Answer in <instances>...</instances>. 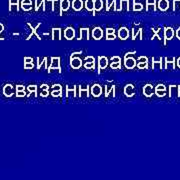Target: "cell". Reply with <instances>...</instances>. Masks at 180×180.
I'll use <instances>...</instances> for the list:
<instances>
[{
  "mask_svg": "<svg viewBox=\"0 0 180 180\" xmlns=\"http://www.w3.org/2000/svg\"><path fill=\"white\" fill-rule=\"evenodd\" d=\"M136 53V51H132V52H127L124 56V65L127 69H133L136 67V60L135 58L131 57L130 55H133Z\"/></svg>",
  "mask_w": 180,
  "mask_h": 180,
  "instance_id": "obj_1",
  "label": "cell"
},
{
  "mask_svg": "<svg viewBox=\"0 0 180 180\" xmlns=\"http://www.w3.org/2000/svg\"><path fill=\"white\" fill-rule=\"evenodd\" d=\"M70 65L73 69H79V68L82 66V59L80 57L71 56L70 55Z\"/></svg>",
  "mask_w": 180,
  "mask_h": 180,
  "instance_id": "obj_2",
  "label": "cell"
},
{
  "mask_svg": "<svg viewBox=\"0 0 180 180\" xmlns=\"http://www.w3.org/2000/svg\"><path fill=\"white\" fill-rule=\"evenodd\" d=\"M51 69H58L59 72H61V66H60V57H52L51 58L50 66L48 67V71Z\"/></svg>",
  "mask_w": 180,
  "mask_h": 180,
  "instance_id": "obj_3",
  "label": "cell"
},
{
  "mask_svg": "<svg viewBox=\"0 0 180 180\" xmlns=\"http://www.w3.org/2000/svg\"><path fill=\"white\" fill-rule=\"evenodd\" d=\"M173 36H174V30L171 28V27H168V28H165V29H164L163 44L166 45V41H167V40H171Z\"/></svg>",
  "mask_w": 180,
  "mask_h": 180,
  "instance_id": "obj_4",
  "label": "cell"
},
{
  "mask_svg": "<svg viewBox=\"0 0 180 180\" xmlns=\"http://www.w3.org/2000/svg\"><path fill=\"white\" fill-rule=\"evenodd\" d=\"M107 65H108V59H107V57L98 56V70H97L98 74H100V70L106 68Z\"/></svg>",
  "mask_w": 180,
  "mask_h": 180,
  "instance_id": "obj_5",
  "label": "cell"
},
{
  "mask_svg": "<svg viewBox=\"0 0 180 180\" xmlns=\"http://www.w3.org/2000/svg\"><path fill=\"white\" fill-rule=\"evenodd\" d=\"M84 67L86 69H94L95 68V59L92 56H87L85 58Z\"/></svg>",
  "mask_w": 180,
  "mask_h": 180,
  "instance_id": "obj_6",
  "label": "cell"
},
{
  "mask_svg": "<svg viewBox=\"0 0 180 180\" xmlns=\"http://www.w3.org/2000/svg\"><path fill=\"white\" fill-rule=\"evenodd\" d=\"M102 93V88L99 84H94L91 87V94L94 97H99Z\"/></svg>",
  "mask_w": 180,
  "mask_h": 180,
  "instance_id": "obj_7",
  "label": "cell"
},
{
  "mask_svg": "<svg viewBox=\"0 0 180 180\" xmlns=\"http://www.w3.org/2000/svg\"><path fill=\"white\" fill-rule=\"evenodd\" d=\"M124 94L127 97H132L135 94V89L134 86L132 84H127L124 88Z\"/></svg>",
  "mask_w": 180,
  "mask_h": 180,
  "instance_id": "obj_8",
  "label": "cell"
},
{
  "mask_svg": "<svg viewBox=\"0 0 180 180\" xmlns=\"http://www.w3.org/2000/svg\"><path fill=\"white\" fill-rule=\"evenodd\" d=\"M64 36L67 40H72L75 37V31L72 27H67L64 31Z\"/></svg>",
  "mask_w": 180,
  "mask_h": 180,
  "instance_id": "obj_9",
  "label": "cell"
},
{
  "mask_svg": "<svg viewBox=\"0 0 180 180\" xmlns=\"http://www.w3.org/2000/svg\"><path fill=\"white\" fill-rule=\"evenodd\" d=\"M154 93V88L151 84H146L143 87V94L146 96V97H150L153 95Z\"/></svg>",
  "mask_w": 180,
  "mask_h": 180,
  "instance_id": "obj_10",
  "label": "cell"
},
{
  "mask_svg": "<svg viewBox=\"0 0 180 180\" xmlns=\"http://www.w3.org/2000/svg\"><path fill=\"white\" fill-rule=\"evenodd\" d=\"M104 88H105V96H106V97H108L111 93H112L113 97H115V85L114 84H110V85L107 84V85L104 86Z\"/></svg>",
  "mask_w": 180,
  "mask_h": 180,
  "instance_id": "obj_11",
  "label": "cell"
},
{
  "mask_svg": "<svg viewBox=\"0 0 180 180\" xmlns=\"http://www.w3.org/2000/svg\"><path fill=\"white\" fill-rule=\"evenodd\" d=\"M118 36L121 40H126L128 38V36H129V31H128V29L125 28V27L120 28L118 30Z\"/></svg>",
  "mask_w": 180,
  "mask_h": 180,
  "instance_id": "obj_12",
  "label": "cell"
},
{
  "mask_svg": "<svg viewBox=\"0 0 180 180\" xmlns=\"http://www.w3.org/2000/svg\"><path fill=\"white\" fill-rule=\"evenodd\" d=\"M152 69L162 70V58H160L159 60H155V58L152 57Z\"/></svg>",
  "mask_w": 180,
  "mask_h": 180,
  "instance_id": "obj_13",
  "label": "cell"
},
{
  "mask_svg": "<svg viewBox=\"0 0 180 180\" xmlns=\"http://www.w3.org/2000/svg\"><path fill=\"white\" fill-rule=\"evenodd\" d=\"M92 36L95 40H100L103 36V32H102V29L100 27H95L92 31Z\"/></svg>",
  "mask_w": 180,
  "mask_h": 180,
  "instance_id": "obj_14",
  "label": "cell"
},
{
  "mask_svg": "<svg viewBox=\"0 0 180 180\" xmlns=\"http://www.w3.org/2000/svg\"><path fill=\"white\" fill-rule=\"evenodd\" d=\"M89 39V29L88 28H81L80 29V35H79L78 40L81 39Z\"/></svg>",
  "mask_w": 180,
  "mask_h": 180,
  "instance_id": "obj_15",
  "label": "cell"
},
{
  "mask_svg": "<svg viewBox=\"0 0 180 180\" xmlns=\"http://www.w3.org/2000/svg\"><path fill=\"white\" fill-rule=\"evenodd\" d=\"M169 96L170 97L178 96V86H176V85H170L169 86Z\"/></svg>",
  "mask_w": 180,
  "mask_h": 180,
  "instance_id": "obj_16",
  "label": "cell"
},
{
  "mask_svg": "<svg viewBox=\"0 0 180 180\" xmlns=\"http://www.w3.org/2000/svg\"><path fill=\"white\" fill-rule=\"evenodd\" d=\"M70 92H72L74 97H77V92H76V86L75 85L74 86H69V85L66 86V94H65L66 97L70 95Z\"/></svg>",
  "mask_w": 180,
  "mask_h": 180,
  "instance_id": "obj_17",
  "label": "cell"
},
{
  "mask_svg": "<svg viewBox=\"0 0 180 180\" xmlns=\"http://www.w3.org/2000/svg\"><path fill=\"white\" fill-rule=\"evenodd\" d=\"M52 39H61V29L53 28L52 29Z\"/></svg>",
  "mask_w": 180,
  "mask_h": 180,
  "instance_id": "obj_18",
  "label": "cell"
},
{
  "mask_svg": "<svg viewBox=\"0 0 180 180\" xmlns=\"http://www.w3.org/2000/svg\"><path fill=\"white\" fill-rule=\"evenodd\" d=\"M169 67H171L173 70L176 67V63H175V57H172L171 60H169L168 58H166V68L165 69H168Z\"/></svg>",
  "mask_w": 180,
  "mask_h": 180,
  "instance_id": "obj_19",
  "label": "cell"
},
{
  "mask_svg": "<svg viewBox=\"0 0 180 180\" xmlns=\"http://www.w3.org/2000/svg\"><path fill=\"white\" fill-rule=\"evenodd\" d=\"M137 36H139V39L140 40L143 39V38H142V29H138L137 31H136L135 29H132V39L135 40Z\"/></svg>",
  "mask_w": 180,
  "mask_h": 180,
  "instance_id": "obj_20",
  "label": "cell"
},
{
  "mask_svg": "<svg viewBox=\"0 0 180 180\" xmlns=\"http://www.w3.org/2000/svg\"><path fill=\"white\" fill-rule=\"evenodd\" d=\"M89 86H88V85H87V86H86V87H84V88H83V87H79V97H81V94H82V93H86V96H87V97H88V96H89Z\"/></svg>",
  "mask_w": 180,
  "mask_h": 180,
  "instance_id": "obj_21",
  "label": "cell"
},
{
  "mask_svg": "<svg viewBox=\"0 0 180 180\" xmlns=\"http://www.w3.org/2000/svg\"><path fill=\"white\" fill-rule=\"evenodd\" d=\"M153 32H154V35L151 37V40L155 39L156 37H157L159 40L162 39V38H161V35H160V29H153Z\"/></svg>",
  "mask_w": 180,
  "mask_h": 180,
  "instance_id": "obj_22",
  "label": "cell"
},
{
  "mask_svg": "<svg viewBox=\"0 0 180 180\" xmlns=\"http://www.w3.org/2000/svg\"><path fill=\"white\" fill-rule=\"evenodd\" d=\"M136 67L139 69H148V62H140L136 63Z\"/></svg>",
  "mask_w": 180,
  "mask_h": 180,
  "instance_id": "obj_23",
  "label": "cell"
},
{
  "mask_svg": "<svg viewBox=\"0 0 180 180\" xmlns=\"http://www.w3.org/2000/svg\"><path fill=\"white\" fill-rule=\"evenodd\" d=\"M110 67L111 69H119L121 68V62H111Z\"/></svg>",
  "mask_w": 180,
  "mask_h": 180,
  "instance_id": "obj_24",
  "label": "cell"
},
{
  "mask_svg": "<svg viewBox=\"0 0 180 180\" xmlns=\"http://www.w3.org/2000/svg\"><path fill=\"white\" fill-rule=\"evenodd\" d=\"M167 1L166 0H161L160 2H159V7L162 9V10H165L166 8H167Z\"/></svg>",
  "mask_w": 180,
  "mask_h": 180,
  "instance_id": "obj_25",
  "label": "cell"
},
{
  "mask_svg": "<svg viewBox=\"0 0 180 180\" xmlns=\"http://www.w3.org/2000/svg\"><path fill=\"white\" fill-rule=\"evenodd\" d=\"M62 94V91H59V90H52L51 92V96L52 97H60Z\"/></svg>",
  "mask_w": 180,
  "mask_h": 180,
  "instance_id": "obj_26",
  "label": "cell"
},
{
  "mask_svg": "<svg viewBox=\"0 0 180 180\" xmlns=\"http://www.w3.org/2000/svg\"><path fill=\"white\" fill-rule=\"evenodd\" d=\"M155 94L158 97H163L166 94V90H155Z\"/></svg>",
  "mask_w": 180,
  "mask_h": 180,
  "instance_id": "obj_27",
  "label": "cell"
},
{
  "mask_svg": "<svg viewBox=\"0 0 180 180\" xmlns=\"http://www.w3.org/2000/svg\"><path fill=\"white\" fill-rule=\"evenodd\" d=\"M140 62H148V58L146 56H139L137 58L136 63H140Z\"/></svg>",
  "mask_w": 180,
  "mask_h": 180,
  "instance_id": "obj_28",
  "label": "cell"
},
{
  "mask_svg": "<svg viewBox=\"0 0 180 180\" xmlns=\"http://www.w3.org/2000/svg\"><path fill=\"white\" fill-rule=\"evenodd\" d=\"M74 8H75L76 10L80 9V8H81V1H79V0H76V1L74 2Z\"/></svg>",
  "mask_w": 180,
  "mask_h": 180,
  "instance_id": "obj_29",
  "label": "cell"
},
{
  "mask_svg": "<svg viewBox=\"0 0 180 180\" xmlns=\"http://www.w3.org/2000/svg\"><path fill=\"white\" fill-rule=\"evenodd\" d=\"M116 38V36H115V34H106V39L107 40H114Z\"/></svg>",
  "mask_w": 180,
  "mask_h": 180,
  "instance_id": "obj_30",
  "label": "cell"
},
{
  "mask_svg": "<svg viewBox=\"0 0 180 180\" xmlns=\"http://www.w3.org/2000/svg\"><path fill=\"white\" fill-rule=\"evenodd\" d=\"M52 90H59V91H62V87L60 84H55L52 86Z\"/></svg>",
  "mask_w": 180,
  "mask_h": 180,
  "instance_id": "obj_31",
  "label": "cell"
},
{
  "mask_svg": "<svg viewBox=\"0 0 180 180\" xmlns=\"http://www.w3.org/2000/svg\"><path fill=\"white\" fill-rule=\"evenodd\" d=\"M111 62H121V58L119 56H113L111 57Z\"/></svg>",
  "mask_w": 180,
  "mask_h": 180,
  "instance_id": "obj_32",
  "label": "cell"
},
{
  "mask_svg": "<svg viewBox=\"0 0 180 180\" xmlns=\"http://www.w3.org/2000/svg\"><path fill=\"white\" fill-rule=\"evenodd\" d=\"M155 90H166V87L163 84H159L155 87Z\"/></svg>",
  "mask_w": 180,
  "mask_h": 180,
  "instance_id": "obj_33",
  "label": "cell"
},
{
  "mask_svg": "<svg viewBox=\"0 0 180 180\" xmlns=\"http://www.w3.org/2000/svg\"><path fill=\"white\" fill-rule=\"evenodd\" d=\"M28 89L30 90V91H33L34 93H36V90H37V86L36 85H31V86H29Z\"/></svg>",
  "mask_w": 180,
  "mask_h": 180,
  "instance_id": "obj_34",
  "label": "cell"
},
{
  "mask_svg": "<svg viewBox=\"0 0 180 180\" xmlns=\"http://www.w3.org/2000/svg\"><path fill=\"white\" fill-rule=\"evenodd\" d=\"M48 94H49V90H42V92H41V96L42 97H47Z\"/></svg>",
  "mask_w": 180,
  "mask_h": 180,
  "instance_id": "obj_35",
  "label": "cell"
},
{
  "mask_svg": "<svg viewBox=\"0 0 180 180\" xmlns=\"http://www.w3.org/2000/svg\"><path fill=\"white\" fill-rule=\"evenodd\" d=\"M166 68V58L163 57L162 58V69H165Z\"/></svg>",
  "mask_w": 180,
  "mask_h": 180,
  "instance_id": "obj_36",
  "label": "cell"
},
{
  "mask_svg": "<svg viewBox=\"0 0 180 180\" xmlns=\"http://www.w3.org/2000/svg\"><path fill=\"white\" fill-rule=\"evenodd\" d=\"M114 33V29L113 28H107L106 29V34H113Z\"/></svg>",
  "mask_w": 180,
  "mask_h": 180,
  "instance_id": "obj_37",
  "label": "cell"
},
{
  "mask_svg": "<svg viewBox=\"0 0 180 180\" xmlns=\"http://www.w3.org/2000/svg\"><path fill=\"white\" fill-rule=\"evenodd\" d=\"M67 7H68V1L65 0V2H62V8L67 9Z\"/></svg>",
  "mask_w": 180,
  "mask_h": 180,
  "instance_id": "obj_38",
  "label": "cell"
},
{
  "mask_svg": "<svg viewBox=\"0 0 180 180\" xmlns=\"http://www.w3.org/2000/svg\"><path fill=\"white\" fill-rule=\"evenodd\" d=\"M45 60H47V58H46V57H44V58H43V62H44ZM43 62H40V60L38 59V66H37V68H38V69L41 67V65H42V63H43Z\"/></svg>",
  "mask_w": 180,
  "mask_h": 180,
  "instance_id": "obj_39",
  "label": "cell"
},
{
  "mask_svg": "<svg viewBox=\"0 0 180 180\" xmlns=\"http://www.w3.org/2000/svg\"><path fill=\"white\" fill-rule=\"evenodd\" d=\"M41 90H49V86L47 84H43L41 86Z\"/></svg>",
  "mask_w": 180,
  "mask_h": 180,
  "instance_id": "obj_40",
  "label": "cell"
},
{
  "mask_svg": "<svg viewBox=\"0 0 180 180\" xmlns=\"http://www.w3.org/2000/svg\"><path fill=\"white\" fill-rule=\"evenodd\" d=\"M87 9H92V2H91V1H89V2H88V1H87Z\"/></svg>",
  "mask_w": 180,
  "mask_h": 180,
  "instance_id": "obj_41",
  "label": "cell"
},
{
  "mask_svg": "<svg viewBox=\"0 0 180 180\" xmlns=\"http://www.w3.org/2000/svg\"><path fill=\"white\" fill-rule=\"evenodd\" d=\"M100 7H101V2L98 0L97 3H96V8H97V9H100Z\"/></svg>",
  "mask_w": 180,
  "mask_h": 180,
  "instance_id": "obj_42",
  "label": "cell"
},
{
  "mask_svg": "<svg viewBox=\"0 0 180 180\" xmlns=\"http://www.w3.org/2000/svg\"><path fill=\"white\" fill-rule=\"evenodd\" d=\"M176 36H177V38L180 40V27L177 29V31H176Z\"/></svg>",
  "mask_w": 180,
  "mask_h": 180,
  "instance_id": "obj_43",
  "label": "cell"
},
{
  "mask_svg": "<svg viewBox=\"0 0 180 180\" xmlns=\"http://www.w3.org/2000/svg\"><path fill=\"white\" fill-rule=\"evenodd\" d=\"M25 67L26 68H33V63H32V64H30V63L28 62V64H26V65H25Z\"/></svg>",
  "mask_w": 180,
  "mask_h": 180,
  "instance_id": "obj_44",
  "label": "cell"
},
{
  "mask_svg": "<svg viewBox=\"0 0 180 180\" xmlns=\"http://www.w3.org/2000/svg\"><path fill=\"white\" fill-rule=\"evenodd\" d=\"M7 92H8V93L11 92V87H10V86H9L8 88H5V93H7Z\"/></svg>",
  "mask_w": 180,
  "mask_h": 180,
  "instance_id": "obj_45",
  "label": "cell"
},
{
  "mask_svg": "<svg viewBox=\"0 0 180 180\" xmlns=\"http://www.w3.org/2000/svg\"><path fill=\"white\" fill-rule=\"evenodd\" d=\"M25 61H26V62H27V63H28V62H32V61H33V60H32L31 58H26V59H25Z\"/></svg>",
  "mask_w": 180,
  "mask_h": 180,
  "instance_id": "obj_46",
  "label": "cell"
},
{
  "mask_svg": "<svg viewBox=\"0 0 180 180\" xmlns=\"http://www.w3.org/2000/svg\"><path fill=\"white\" fill-rule=\"evenodd\" d=\"M135 9H137V10H138V9H141V5H139V4H138V5H135Z\"/></svg>",
  "mask_w": 180,
  "mask_h": 180,
  "instance_id": "obj_47",
  "label": "cell"
},
{
  "mask_svg": "<svg viewBox=\"0 0 180 180\" xmlns=\"http://www.w3.org/2000/svg\"><path fill=\"white\" fill-rule=\"evenodd\" d=\"M177 66L180 68V57L178 58V59H177Z\"/></svg>",
  "mask_w": 180,
  "mask_h": 180,
  "instance_id": "obj_48",
  "label": "cell"
},
{
  "mask_svg": "<svg viewBox=\"0 0 180 180\" xmlns=\"http://www.w3.org/2000/svg\"><path fill=\"white\" fill-rule=\"evenodd\" d=\"M18 95H19V96H23V95H25V93H24V92H20V93H19Z\"/></svg>",
  "mask_w": 180,
  "mask_h": 180,
  "instance_id": "obj_49",
  "label": "cell"
},
{
  "mask_svg": "<svg viewBox=\"0 0 180 180\" xmlns=\"http://www.w3.org/2000/svg\"><path fill=\"white\" fill-rule=\"evenodd\" d=\"M18 90H23V87H21V86H19V87H18Z\"/></svg>",
  "mask_w": 180,
  "mask_h": 180,
  "instance_id": "obj_50",
  "label": "cell"
}]
</instances>
